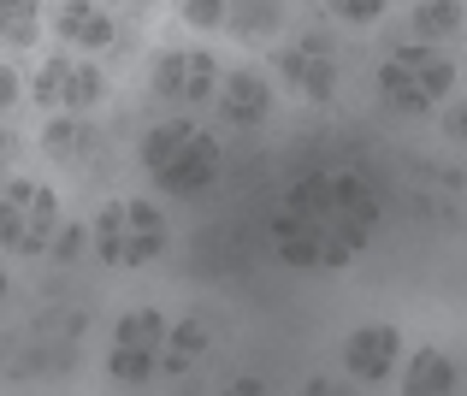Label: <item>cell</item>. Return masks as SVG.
Listing matches in <instances>:
<instances>
[{
  "instance_id": "6da1fadb",
  "label": "cell",
  "mask_w": 467,
  "mask_h": 396,
  "mask_svg": "<svg viewBox=\"0 0 467 396\" xmlns=\"http://www.w3.org/2000/svg\"><path fill=\"white\" fill-rule=\"evenodd\" d=\"M379 225V195L355 172H308L273 214V255L296 272H337L367 249Z\"/></svg>"
},
{
  "instance_id": "7a4b0ae2",
  "label": "cell",
  "mask_w": 467,
  "mask_h": 396,
  "mask_svg": "<svg viewBox=\"0 0 467 396\" xmlns=\"http://www.w3.org/2000/svg\"><path fill=\"white\" fill-rule=\"evenodd\" d=\"M225 166V148H219L213 130H202L190 113L178 119H160V125L142 130V172L160 183L166 195H207Z\"/></svg>"
},
{
  "instance_id": "3957f363",
  "label": "cell",
  "mask_w": 467,
  "mask_h": 396,
  "mask_svg": "<svg viewBox=\"0 0 467 396\" xmlns=\"http://www.w3.org/2000/svg\"><path fill=\"white\" fill-rule=\"evenodd\" d=\"M89 237H95V261L101 266L137 272V266H149V261L166 255L171 225H166V214H160L154 202H142V195H113V202L95 214Z\"/></svg>"
},
{
  "instance_id": "277c9868",
  "label": "cell",
  "mask_w": 467,
  "mask_h": 396,
  "mask_svg": "<svg viewBox=\"0 0 467 396\" xmlns=\"http://www.w3.org/2000/svg\"><path fill=\"white\" fill-rule=\"evenodd\" d=\"M450 89H456V59L438 54V42L390 47V59L379 66V95L390 113H432Z\"/></svg>"
},
{
  "instance_id": "5b68a950",
  "label": "cell",
  "mask_w": 467,
  "mask_h": 396,
  "mask_svg": "<svg viewBox=\"0 0 467 396\" xmlns=\"http://www.w3.org/2000/svg\"><path fill=\"white\" fill-rule=\"evenodd\" d=\"M59 237V195L47 183L6 178L0 183V255H47Z\"/></svg>"
},
{
  "instance_id": "8992f818",
  "label": "cell",
  "mask_w": 467,
  "mask_h": 396,
  "mask_svg": "<svg viewBox=\"0 0 467 396\" xmlns=\"http://www.w3.org/2000/svg\"><path fill=\"white\" fill-rule=\"evenodd\" d=\"M36 107L42 113H95L107 101V78L95 59H78V54H47L42 71H36Z\"/></svg>"
},
{
  "instance_id": "52a82bcc",
  "label": "cell",
  "mask_w": 467,
  "mask_h": 396,
  "mask_svg": "<svg viewBox=\"0 0 467 396\" xmlns=\"http://www.w3.org/2000/svg\"><path fill=\"white\" fill-rule=\"evenodd\" d=\"M149 89L166 107H207L219 95V66L207 47H160L154 66H149Z\"/></svg>"
},
{
  "instance_id": "ba28073f",
  "label": "cell",
  "mask_w": 467,
  "mask_h": 396,
  "mask_svg": "<svg viewBox=\"0 0 467 396\" xmlns=\"http://www.w3.org/2000/svg\"><path fill=\"white\" fill-rule=\"evenodd\" d=\"M160 343H166V314H160V307H130L113 326L107 373H113L119 385H149L160 373Z\"/></svg>"
},
{
  "instance_id": "9c48e42d",
  "label": "cell",
  "mask_w": 467,
  "mask_h": 396,
  "mask_svg": "<svg viewBox=\"0 0 467 396\" xmlns=\"http://www.w3.org/2000/svg\"><path fill=\"white\" fill-rule=\"evenodd\" d=\"M273 71L285 78V89H296L302 101L326 107L331 89H337V47H331V36H296V42L285 47V54H273Z\"/></svg>"
},
{
  "instance_id": "30bf717a",
  "label": "cell",
  "mask_w": 467,
  "mask_h": 396,
  "mask_svg": "<svg viewBox=\"0 0 467 396\" xmlns=\"http://www.w3.org/2000/svg\"><path fill=\"white\" fill-rule=\"evenodd\" d=\"M402 355V331L390 326V319H379V326H361L343 338V367H349V379H361V385H385L390 367H397Z\"/></svg>"
},
{
  "instance_id": "8fae6325",
  "label": "cell",
  "mask_w": 467,
  "mask_h": 396,
  "mask_svg": "<svg viewBox=\"0 0 467 396\" xmlns=\"http://www.w3.org/2000/svg\"><path fill=\"white\" fill-rule=\"evenodd\" d=\"M213 107H219L225 125H261V119L273 113V78L254 71V66H237L231 78H219Z\"/></svg>"
},
{
  "instance_id": "7c38bea8",
  "label": "cell",
  "mask_w": 467,
  "mask_h": 396,
  "mask_svg": "<svg viewBox=\"0 0 467 396\" xmlns=\"http://www.w3.org/2000/svg\"><path fill=\"white\" fill-rule=\"evenodd\" d=\"M54 36L66 47H78V54H101V47H113L119 24L107 18V6H95V0H59L54 6Z\"/></svg>"
},
{
  "instance_id": "4fadbf2b",
  "label": "cell",
  "mask_w": 467,
  "mask_h": 396,
  "mask_svg": "<svg viewBox=\"0 0 467 396\" xmlns=\"http://www.w3.org/2000/svg\"><path fill=\"white\" fill-rule=\"evenodd\" d=\"M95 142H101V136H95V113H54L42 125V148L54 160H83Z\"/></svg>"
},
{
  "instance_id": "5bb4252c",
  "label": "cell",
  "mask_w": 467,
  "mask_h": 396,
  "mask_svg": "<svg viewBox=\"0 0 467 396\" xmlns=\"http://www.w3.org/2000/svg\"><path fill=\"white\" fill-rule=\"evenodd\" d=\"M42 42V0H0V54H30Z\"/></svg>"
},
{
  "instance_id": "9a60e30c",
  "label": "cell",
  "mask_w": 467,
  "mask_h": 396,
  "mask_svg": "<svg viewBox=\"0 0 467 396\" xmlns=\"http://www.w3.org/2000/svg\"><path fill=\"white\" fill-rule=\"evenodd\" d=\"M402 391H409V396H450V391H456V361L426 343V349L409 361V373H402Z\"/></svg>"
},
{
  "instance_id": "2e32d148",
  "label": "cell",
  "mask_w": 467,
  "mask_h": 396,
  "mask_svg": "<svg viewBox=\"0 0 467 396\" xmlns=\"http://www.w3.org/2000/svg\"><path fill=\"white\" fill-rule=\"evenodd\" d=\"M207 355V326L202 319H178V326H166V343H160V373L178 379L190 373V361H202Z\"/></svg>"
},
{
  "instance_id": "e0dca14e",
  "label": "cell",
  "mask_w": 467,
  "mask_h": 396,
  "mask_svg": "<svg viewBox=\"0 0 467 396\" xmlns=\"http://www.w3.org/2000/svg\"><path fill=\"white\" fill-rule=\"evenodd\" d=\"M278 24H285V0H231L225 30H237L243 42H261V36H273Z\"/></svg>"
},
{
  "instance_id": "ac0fdd59",
  "label": "cell",
  "mask_w": 467,
  "mask_h": 396,
  "mask_svg": "<svg viewBox=\"0 0 467 396\" xmlns=\"http://www.w3.org/2000/svg\"><path fill=\"white\" fill-rule=\"evenodd\" d=\"M462 24H467L462 0H420V6H414V30H420V42H450Z\"/></svg>"
},
{
  "instance_id": "d6986e66",
  "label": "cell",
  "mask_w": 467,
  "mask_h": 396,
  "mask_svg": "<svg viewBox=\"0 0 467 396\" xmlns=\"http://www.w3.org/2000/svg\"><path fill=\"white\" fill-rule=\"evenodd\" d=\"M183 24L190 30H225V18H231V0H183Z\"/></svg>"
},
{
  "instance_id": "ffe728a7",
  "label": "cell",
  "mask_w": 467,
  "mask_h": 396,
  "mask_svg": "<svg viewBox=\"0 0 467 396\" xmlns=\"http://www.w3.org/2000/svg\"><path fill=\"white\" fill-rule=\"evenodd\" d=\"M331 6V18H343V24H379L385 18V0H326Z\"/></svg>"
},
{
  "instance_id": "44dd1931",
  "label": "cell",
  "mask_w": 467,
  "mask_h": 396,
  "mask_svg": "<svg viewBox=\"0 0 467 396\" xmlns=\"http://www.w3.org/2000/svg\"><path fill=\"white\" fill-rule=\"evenodd\" d=\"M18 101H24V78H18L12 59H0V113H12Z\"/></svg>"
},
{
  "instance_id": "7402d4cb",
  "label": "cell",
  "mask_w": 467,
  "mask_h": 396,
  "mask_svg": "<svg viewBox=\"0 0 467 396\" xmlns=\"http://www.w3.org/2000/svg\"><path fill=\"white\" fill-rule=\"evenodd\" d=\"M83 237H89L83 225H59V237H54V261H71V255L83 249Z\"/></svg>"
},
{
  "instance_id": "603a6c76",
  "label": "cell",
  "mask_w": 467,
  "mask_h": 396,
  "mask_svg": "<svg viewBox=\"0 0 467 396\" xmlns=\"http://www.w3.org/2000/svg\"><path fill=\"white\" fill-rule=\"evenodd\" d=\"M12 160H18V136H12L6 125H0V178L12 172Z\"/></svg>"
},
{
  "instance_id": "cb8c5ba5",
  "label": "cell",
  "mask_w": 467,
  "mask_h": 396,
  "mask_svg": "<svg viewBox=\"0 0 467 396\" xmlns=\"http://www.w3.org/2000/svg\"><path fill=\"white\" fill-rule=\"evenodd\" d=\"M444 125H450V136H456V142H467V101L450 107V119H444Z\"/></svg>"
},
{
  "instance_id": "d4e9b609",
  "label": "cell",
  "mask_w": 467,
  "mask_h": 396,
  "mask_svg": "<svg viewBox=\"0 0 467 396\" xmlns=\"http://www.w3.org/2000/svg\"><path fill=\"white\" fill-rule=\"evenodd\" d=\"M125 6H130V12H149V6H154V0H125Z\"/></svg>"
},
{
  "instance_id": "484cf974",
  "label": "cell",
  "mask_w": 467,
  "mask_h": 396,
  "mask_svg": "<svg viewBox=\"0 0 467 396\" xmlns=\"http://www.w3.org/2000/svg\"><path fill=\"white\" fill-rule=\"evenodd\" d=\"M6 290H12V284H6V272H0V302H6Z\"/></svg>"
}]
</instances>
